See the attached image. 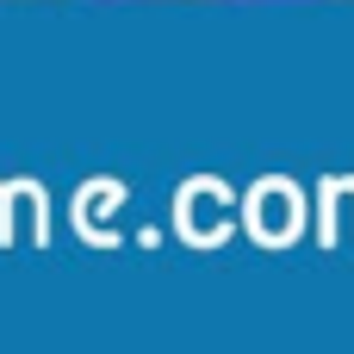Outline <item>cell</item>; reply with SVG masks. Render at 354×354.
Instances as JSON below:
<instances>
[]
</instances>
